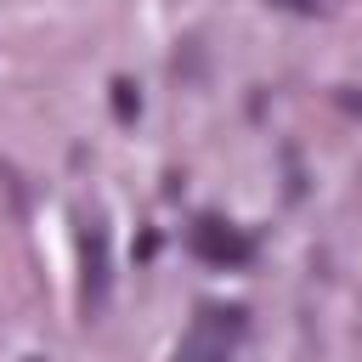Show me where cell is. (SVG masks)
<instances>
[{
  "mask_svg": "<svg viewBox=\"0 0 362 362\" xmlns=\"http://www.w3.org/2000/svg\"><path fill=\"white\" fill-rule=\"evenodd\" d=\"M136 107H141L136 85H130V79H113V113H119V119H136Z\"/></svg>",
  "mask_w": 362,
  "mask_h": 362,
  "instance_id": "obj_4",
  "label": "cell"
},
{
  "mask_svg": "<svg viewBox=\"0 0 362 362\" xmlns=\"http://www.w3.org/2000/svg\"><path fill=\"white\" fill-rule=\"evenodd\" d=\"M79 266H85V283H79V305L85 317H102L107 311V294H113V272H107V226L90 215L85 232H79Z\"/></svg>",
  "mask_w": 362,
  "mask_h": 362,
  "instance_id": "obj_3",
  "label": "cell"
},
{
  "mask_svg": "<svg viewBox=\"0 0 362 362\" xmlns=\"http://www.w3.org/2000/svg\"><path fill=\"white\" fill-rule=\"evenodd\" d=\"M238 334H243V311H238V305H232V311L204 305V311L192 317V328H187L181 351H175V362H226Z\"/></svg>",
  "mask_w": 362,
  "mask_h": 362,
  "instance_id": "obj_1",
  "label": "cell"
},
{
  "mask_svg": "<svg viewBox=\"0 0 362 362\" xmlns=\"http://www.w3.org/2000/svg\"><path fill=\"white\" fill-rule=\"evenodd\" d=\"M187 249H192L204 266H249V260H255V238H249L243 226H232V221H215V215L192 221Z\"/></svg>",
  "mask_w": 362,
  "mask_h": 362,
  "instance_id": "obj_2",
  "label": "cell"
},
{
  "mask_svg": "<svg viewBox=\"0 0 362 362\" xmlns=\"http://www.w3.org/2000/svg\"><path fill=\"white\" fill-rule=\"evenodd\" d=\"M272 6H283V11H317L322 0H272Z\"/></svg>",
  "mask_w": 362,
  "mask_h": 362,
  "instance_id": "obj_5",
  "label": "cell"
}]
</instances>
